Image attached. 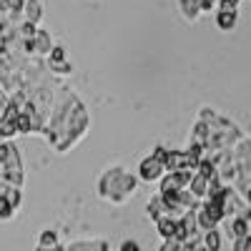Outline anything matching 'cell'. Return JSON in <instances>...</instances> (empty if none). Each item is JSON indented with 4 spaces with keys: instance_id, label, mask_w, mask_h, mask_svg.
Segmentation results:
<instances>
[{
    "instance_id": "obj_17",
    "label": "cell",
    "mask_w": 251,
    "mask_h": 251,
    "mask_svg": "<svg viewBox=\"0 0 251 251\" xmlns=\"http://www.w3.org/2000/svg\"><path fill=\"white\" fill-rule=\"evenodd\" d=\"M234 251H251V234L234 241Z\"/></svg>"
},
{
    "instance_id": "obj_5",
    "label": "cell",
    "mask_w": 251,
    "mask_h": 251,
    "mask_svg": "<svg viewBox=\"0 0 251 251\" xmlns=\"http://www.w3.org/2000/svg\"><path fill=\"white\" fill-rule=\"evenodd\" d=\"M30 43V53H50L53 46H50V35L46 30H38L33 35V40H28Z\"/></svg>"
},
{
    "instance_id": "obj_14",
    "label": "cell",
    "mask_w": 251,
    "mask_h": 251,
    "mask_svg": "<svg viewBox=\"0 0 251 251\" xmlns=\"http://www.w3.org/2000/svg\"><path fill=\"white\" fill-rule=\"evenodd\" d=\"M18 211L15 208V203L5 196V194H0V221H8V219H13V214Z\"/></svg>"
},
{
    "instance_id": "obj_6",
    "label": "cell",
    "mask_w": 251,
    "mask_h": 251,
    "mask_svg": "<svg viewBox=\"0 0 251 251\" xmlns=\"http://www.w3.org/2000/svg\"><path fill=\"white\" fill-rule=\"evenodd\" d=\"M239 23V10H216V25L221 30H234Z\"/></svg>"
},
{
    "instance_id": "obj_11",
    "label": "cell",
    "mask_w": 251,
    "mask_h": 251,
    "mask_svg": "<svg viewBox=\"0 0 251 251\" xmlns=\"http://www.w3.org/2000/svg\"><path fill=\"white\" fill-rule=\"evenodd\" d=\"M25 18H28V23L35 25L40 18H43V5H40V0H28L25 3Z\"/></svg>"
},
{
    "instance_id": "obj_2",
    "label": "cell",
    "mask_w": 251,
    "mask_h": 251,
    "mask_svg": "<svg viewBox=\"0 0 251 251\" xmlns=\"http://www.w3.org/2000/svg\"><path fill=\"white\" fill-rule=\"evenodd\" d=\"M166 161H169V151L158 146L153 149V153L149 158H143L141 166H138V178L146 181V183H153L156 178H163L166 176Z\"/></svg>"
},
{
    "instance_id": "obj_4",
    "label": "cell",
    "mask_w": 251,
    "mask_h": 251,
    "mask_svg": "<svg viewBox=\"0 0 251 251\" xmlns=\"http://www.w3.org/2000/svg\"><path fill=\"white\" fill-rule=\"evenodd\" d=\"M208 188H211V181L208 178H203L201 174H194V178H191V183H188V191H191L199 201L203 199L206 201V196H208Z\"/></svg>"
},
{
    "instance_id": "obj_10",
    "label": "cell",
    "mask_w": 251,
    "mask_h": 251,
    "mask_svg": "<svg viewBox=\"0 0 251 251\" xmlns=\"http://www.w3.org/2000/svg\"><path fill=\"white\" fill-rule=\"evenodd\" d=\"M178 5H181V13L188 23H196L199 15H201V8L196 5V0H178Z\"/></svg>"
},
{
    "instance_id": "obj_1",
    "label": "cell",
    "mask_w": 251,
    "mask_h": 251,
    "mask_svg": "<svg viewBox=\"0 0 251 251\" xmlns=\"http://www.w3.org/2000/svg\"><path fill=\"white\" fill-rule=\"evenodd\" d=\"M133 191H136V178L131 171L121 169V166L118 169H108L98 181V194L111 203H123Z\"/></svg>"
},
{
    "instance_id": "obj_19",
    "label": "cell",
    "mask_w": 251,
    "mask_h": 251,
    "mask_svg": "<svg viewBox=\"0 0 251 251\" xmlns=\"http://www.w3.org/2000/svg\"><path fill=\"white\" fill-rule=\"evenodd\" d=\"M118 251H141V246H138L136 241H131V239H128V241H123V244H121V249H118Z\"/></svg>"
},
{
    "instance_id": "obj_3",
    "label": "cell",
    "mask_w": 251,
    "mask_h": 251,
    "mask_svg": "<svg viewBox=\"0 0 251 251\" xmlns=\"http://www.w3.org/2000/svg\"><path fill=\"white\" fill-rule=\"evenodd\" d=\"M194 178V171H171L161 178V191L158 194H176V191H183L188 188Z\"/></svg>"
},
{
    "instance_id": "obj_9",
    "label": "cell",
    "mask_w": 251,
    "mask_h": 251,
    "mask_svg": "<svg viewBox=\"0 0 251 251\" xmlns=\"http://www.w3.org/2000/svg\"><path fill=\"white\" fill-rule=\"evenodd\" d=\"M176 226H178V219H161V221L156 224V228H158V234H161L163 241L176 239Z\"/></svg>"
},
{
    "instance_id": "obj_21",
    "label": "cell",
    "mask_w": 251,
    "mask_h": 251,
    "mask_svg": "<svg viewBox=\"0 0 251 251\" xmlns=\"http://www.w3.org/2000/svg\"><path fill=\"white\" fill-rule=\"evenodd\" d=\"M35 251H53V249H40V246H35Z\"/></svg>"
},
{
    "instance_id": "obj_15",
    "label": "cell",
    "mask_w": 251,
    "mask_h": 251,
    "mask_svg": "<svg viewBox=\"0 0 251 251\" xmlns=\"http://www.w3.org/2000/svg\"><path fill=\"white\" fill-rule=\"evenodd\" d=\"M50 66H53V71L60 73V75H68V73L73 71V66H71L68 60H55V63H50Z\"/></svg>"
},
{
    "instance_id": "obj_20",
    "label": "cell",
    "mask_w": 251,
    "mask_h": 251,
    "mask_svg": "<svg viewBox=\"0 0 251 251\" xmlns=\"http://www.w3.org/2000/svg\"><path fill=\"white\" fill-rule=\"evenodd\" d=\"M196 5H199L201 10H211V8H214V0H196Z\"/></svg>"
},
{
    "instance_id": "obj_13",
    "label": "cell",
    "mask_w": 251,
    "mask_h": 251,
    "mask_svg": "<svg viewBox=\"0 0 251 251\" xmlns=\"http://www.w3.org/2000/svg\"><path fill=\"white\" fill-rule=\"evenodd\" d=\"M38 246H40V249H55V246H58V234L53 231V228H46V231H40V236H38Z\"/></svg>"
},
{
    "instance_id": "obj_7",
    "label": "cell",
    "mask_w": 251,
    "mask_h": 251,
    "mask_svg": "<svg viewBox=\"0 0 251 251\" xmlns=\"http://www.w3.org/2000/svg\"><path fill=\"white\" fill-rule=\"evenodd\" d=\"M68 251H111L108 241H103V239H96V241H75L71 246H66Z\"/></svg>"
},
{
    "instance_id": "obj_8",
    "label": "cell",
    "mask_w": 251,
    "mask_h": 251,
    "mask_svg": "<svg viewBox=\"0 0 251 251\" xmlns=\"http://www.w3.org/2000/svg\"><path fill=\"white\" fill-rule=\"evenodd\" d=\"M228 236H231L234 241H236V239L249 236V221H246V219H241V216L231 219V221H228Z\"/></svg>"
},
{
    "instance_id": "obj_16",
    "label": "cell",
    "mask_w": 251,
    "mask_h": 251,
    "mask_svg": "<svg viewBox=\"0 0 251 251\" xmlns=\"http://www.w3.org/2000/svg\"><path fill=\"white\" fill-rule=\"evenodd\" d=\"M158 251H186V246H183L181 241H176V239H171V241H163Z\"/></svg>"
},
{
    "instance_id": "obj_12",
    "label": "cell",
    "mask_w": 251,
    "mask_h": 251,
    "mask_svg": "<svg viewBox=\"0 0 251 251\" xmlns=\"http://www.w3.org/2000/svg\"><path fill=\"white\" fill-rule=\"evenodd\" d=\"M221 244H224V239H221V231H219V228L203 234V246H206L208 251H221Z\"/></svg>"
},
{
    "instance_id": "obj_18",
    "label": "cell",
    "mask_w": 251,
    "mask_h": 251,
    "mask_svg": "<svg viewBox=\"0 0 251 251\" xmlns=\"http://www.w3.org/2000/svg\"><path fill=\"white\" fill-rule=\"evenodd\" d=\"M219 10H239V0H221Z\"/></svg>"
}]
</instances>
